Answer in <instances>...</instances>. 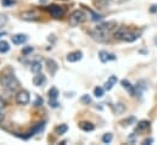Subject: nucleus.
<instances>
[{
    "label": "nucleus",
    "instance_id": "obj_1",
    "mask_svg": "<svg viewBox=\"0 0 157 145\" xmlns=\"http://www.w3.org/2000/svg\"><path fill=\"white\" fill-rule=\"evenodd\" d=\"M0 84L4 89L10 93L18 92L20 89V82L13 73H2L0 77Z\"/></svg>",
    "mask_w": 157,
    "mask_h": 145
},
{
    "label": "nucleus",
    "instance_id": "obj_2",
    "mask_svg": "<svg viewBox=\"0 0 157 145\" xmlns=\"http://www.w3.org/2000/svg\"><path fill=\"white\" fill-rule=\"evenodd\" d=\"M86 20V15L84 11L82 10H75L71 15H70V18H68V22L72 27H76V26H79L82 23H84Z\"/></svg>",
    "mask_w": 157,
    "mask_h": 145
},
{
    "label": "nucleus",
    "instance_id": "obj_3",
    "mask_svg": "<svg viewBox=\"0 0 157 145\" xmlns=\"http://www.w3.org/2000/svg\"><path fill=\"white\" fill-rule=\"evenodd\" d=\"M89 34L91 36L93 39H95V40H98V41H100V43L107 41V40H109V37H110V33H109V32L104 31V29L100 28L99 26H96L94 29H91V31L89 32Z\"/></svg>",
    "mask_w": 157,
    "mask_h": 145
},
{
    "label": "nucleus",
    "instance_id": "obj_4",
    "mask_svg": "<svg viewBox=\"0 0 157 145\" xmlns=\"http://www.w3.org/2000/svg\"><path fill=\"white\" fill-rule=\"evenodd\" d=\"M31 100V96H29V93L25 89L22 90H18L15 95V101L17 105H27Z\"/></svg>",
    "mask_w": 157,
    "mask_h": 145
},
{
    "label": "nucleus",
    "instance_id": "obj_5",
    "mask_svg": "<svg viewBox=\"0 0 157 145\" xmlns=\"http://www.w3.org/2000/svg\"><path fill=\"white\" fill-rule=\"evenodd\" d=\"M48 95H49V105L51 106V108H57V98H59V90H57V88H55V87H52V88H50V90L48 92Z\"/></svg>",
    "mask_w": 157,
    "mask_h": 145
},
{
    "label": "nucleus",
    "instance_id": "obj_6",
    "mask_svg": "<svg viewBox=\"0 0 157 145\" xmlns=\"http://www.w3.org/2000/svg\"><path fill=\"white\" fill-rule=\"evenodd\" d=\"M48 11L50 12V15L55 18H61L63 15H65V10L63 7L59 6V5H50L48 7Z\"/></svg>",
    "mask_w": 157,
    "mask_h": 145
},
{
    "label": "nucleus",
    "instance_id": "obj_7",
    "mask_svg": "<svg viewBox=\"0 0 157 145\" xmlns=\"http://www.w3.org/2000/svg\"><path fill=\"white\" fill-rule=\"evenodd\" d=\"M139 36H140L139 33H136V32H133V31H130V29L125 28V31H124V33H123V36H122V39H121V40H124V41L132 43V41L136 40V39L139 38Z\"/></svg>",
    "mask_w": 157,
    "mask_h": 145
},
{
    "label": "nucleus",
    "instance_id": "obj_8",
    "mask_svg": "<svg viewBox=\"0 0 157 145\" xmlns=\"http://www.w3.org/2000/svg\"><path fill=\"white\" fill-rule=\"evenodd\" d=\"M121 84H122V87H123L132 96H135V95H136V88H135L134 85H132V83H130L129 80L122 79V80H121Z\"/></svg>",
    "mask_w": 157,
    "mask_h": 145
},
{
    "label": "nucleus",
    "instance_id": "obj_9",
    "mask_svg": "<svg viewBox=\"0 0 157 145\" xmlns=\"http://www.w3.org/2000/svg\"><path fill=\"white\" fill-rule=\"evenodd\" d=\"M82 57H83V53L82 51H72V53H70L68 55H67V61L68 62H77L79 60H82Z\"/></svg>",
    "mask_w": 157,
    "mask_h": 145
},
{
    "label": "nucleus",
    "instance_id": "obj_10",
    "mask_svg": "<svg viewBox=\"0 0 157 145\" xmlns=\"http://www.w3.org/2000/svg\"><path fill=\"white\" fill-rule=\"evenodd\" d=\"M21 18L25 20V21H37L39 17L33 11H25V12L21 14Z\"/></svg>",
    "mask_w": 157,
    "mask_h": 145
},
{
    "label": "nucleus",
    "instance_id": "obj_11",
    "mask_svg": "<svg viewBox=\"0 0 157 145\" xmlns=\"http://www.w3.org/2000/svg\"><path fill=\"white\" fill-rule=\"evenodd\" d=\"M99 59H100V61L101 62H107V61H110V60H116V56L115 55H112V54H109L107 51H105V50H101V51H99Z\"/></svg>",
    "mask_w": 157,
    "mask_h": 145
},
{
    "label": "nucleus",
    "instance_id": "obj_12",
    "mask_svg": "<svg viewBox=\"0 0 157 145\" xmlns=\"http://www.w3.org/2000/svg\"><path fill=\"white\" fill-rule=\"evenodd\" d=\"M11 40H12V43L15 44V45H21V44H25L27 40H28V37L26 36V34H15V36L11 38Z\"/></svg>",
    "mask_w": 157,
    "mask_h": 145
},
{
    "label": "nucleus",
    "instance_id": "obj_13",
    "mask_svg": "<svg viewBox=\"0 0 157 145\" xmlns=\"http://www.w3.org/2000/svg\"><path fill=\"white\" fill-rule=\"evenodd\" d=\"M46 66H48V71L50 72V74L51 76H55V73L57 72V70H59L57 64L52 59H48L46 60Z\"/></svg>",
    "mask_w": 157,
    "mask_h": 145
},
{
    "label": "nucleus",
    "instance_id": "obj_14",
    "mask_svg": "<svg viewBox=\"0 0 157 145\" xmlns=\"http://www.w3.org/2000/svg\"><path fill=\"white\" fill-rule=\"evenodd\" d=\"M45 82H46V78H45V76L41 74V73H37V74L34 76V78H33V84H34L36 87H43V85L45 84Z\"/></svg>",
    "mask_w": 157,
    "mask_h": 145
},
{
    "label": "nucleus",
    "instance_id": "obj_15",
    "mask_svg": "<svg viewBox=\"0 0 157 145\" xmlns=\"http://www.w3.org/2000/svg\"><path fill=\"white\" fill-rule=\"evenodd\" d=\"M79 128L82 129V131H84V132H91V131H94L95 129V126L91 123V122H80L78 124Z\"/></svg>",
    "mask_w": 157,
    "mask_h": 145
},
{
    "label": "nucleus",
    "instance_id": "obj_16",
    "mask_svg": "<svg viewBox=\"0 0 157 145\" xmlns=\"http://www.w3.org/2000/svg\"><path fill=\"white\" fill-rule=\"evenodd\" d=\"M117 77L116 76H111L110 78H109V80L105 83V89L106 90H111L112 88H113V85L117 83Z\"/></svg>",
    "mask_w": 157,
    "mask_h": 145
},
{
    "label": "nucleus",
    "instance_id": "obj_17",
    "mask_svg": "<svg viewBox=\"0 0 157 145\" xmlns=\"http://www.w3.org/2000/svg\"><path fill=\"white\" fill-rule=\"evenodd\" d=\"M31 71L34 73V74L40 73V71H41V62L38 61V60L33 61V62L31 64Z\"/></svg>",
    "mask_w": 157,
    "mask_h": 145
},
{
    "label": "nucleus",
    "instance_id": "obj_18",
    "mask_svg": "<svg viewBox=\"0 0 157 145\" xmlns=\"http://www.w3.org/2000/svg\"><path fill=\"white\" fill-rule=\"evenodd\" d=\"M150 127V122L149 121H140L138 123V127H136V132H141L144 129H147Z\"/></svg>",
    "mask_w": 157,
    "mask_h": 145
},
{
    "label": "nucleus",
    "instance_id": "obj_19",
    "mask_svg": "<svg viewBox=\"0 0 157 145\" xmlns=\"http://www.w3.org/2000/svg\"><path fill=\"white\" fill-rule=\"evenodd\" d=\"M68 131V127H67V124H60V126H57L56 128H55V132H56V134H65L66 132Z\"/></svg>",
    "mask_w": 157,
    "mask_h": 145
},
{
    "label": "nucleus",
    "instance_id": "obj_20",
    "mask_svg": "<svg viewBox=\"0 0 157 145\" xmlns=\"http://www.w3.org/2000/svg\"><path fill=\"white\" fill-rule=\"evenodd\" d=\"M44 127H45V122H40V123H38V124L33 128L32 133H29L28 135H29V137H32V135H33V133H39V132H41V131L44 129Z\"/></svg>",
    "mask_w": 157,
    "mask_h": 145
},
{
    "label": "nucleus",
    "instance_id": "obj_21",
    "mask_svg": "<svg viewBox=\"0 0 157 145\" xmlns=\"http://www.w3.org/2000/svg\"><path fill=\"white\" fill-rule=\"evenodd\" d=\"M10 50V46H9V43L5 41V40H0V53L4 54V53H7Z\"/></svg>",
    "mask_w": 157,
    "mask_h": 145
},
{
    "label": "nucleus",
    "instance_id": "obj_22",
    "mask_svg": "<svg viewBox=\"0 0 157 145\" xmlns=\"http://www.w3.org/2000/svg\"><path fill=\"white\" fill-rule=\"evenodd\" d=\"M104 88H101V87H96V88H94V95L96 96V98H102L104 96Z\"/></svg>",
    "mask_w": 157,
    "mask_h": 145
},
{
    "label": "nucleus",
    "instance_id": "obj_23",
    "mask_svg": "<svg viewBox=\"0 0 157 145\" xmlns=\"http://www.w3.org/2000/svg\"><path fill=\"white\" fill-rule=\"evenodd\" d=\"M112 139H113L112 133H106V134H104V137H102V143H105V144H110V143L112 142Z\"/></svg>",
    "mask_w": 157,
    "mask_h": 145
},
{
    "label": "nucleus",
    "instance_id": "obj_24",
    "mask_svg": "<svg viewBox=\"0 0 157 145\" xmlns=\"http://www.w3.org/2000/svg\"><path fill=\"white\" fill-rule=\"evenodd\" d=\"M80 101H82L83 104H85V105H89V104L91 103V98H90L88 94H84V95H82Z\"/></svg>",
    "mask_w": 157,
    "mask_h": 145
},
{
    "label": "nucleus",
    "instance_id": "obj_25",
    "mask_svg": "<svg viewBox=\"0 0 157 145\" xmlns=\"http://www.w3.org/2000/svg\"><path fill=\"white\" fill-rule=\"evenodd\" d=\"M7 23V16L5 14H0V29Z\"/></svg>",
    "mask_w": 157,
    "mask_h": 145
},
{
    "label": "nucleus",
    "instance_id": "obj_26",
    "mask_svg": "<svg viewBox=\"0 0 157 145\" xmlns=\"http://www.w3.org/2000/svg\"><path fill=\"white\" fill-rule=\"evenodd\" d=\"M124 110H125V106H124L123 104H116V105H115V112L118 113V115H119V113H123Z\"/></svg>",
    "mask_w": 157,
    "mask_h": 145
},
{
    "label": "nucleus",
    "instance_id": "obj_27",
    "mask_svg": "<svg viewBox=\"0 0 157 145\" xmlns=\"http://www.w3.org/2000/svg\"><path fill=\"white\" fill-rule=\"evenodd\" d=\"M94 4H95L98 7L102 9V7H105V6L107 5V0H94Z\"/></svg>",
    "mask_w": 157,
    "mask_h": 145
},
{
    "label": "nucleus",
    "instance_id": "obj_28",
    "mask_svg": "<svg viewBox=\"0 0 157 145\" xmlns=\"http://www.w3.org/2000/svg\"><path fill=\"white\" fill-rule=\"evenodd\" d=\"M90 14H91V20L93 21H100V20H102V16L101 15H98V14H95V12H93V11H90Z\"/></svg>",
    "mask_w": 157,
    "mask_h": 145
},
{
    "label": "nucleus",
    "instance_id": "obj_29",
    "mask_svg": "<svg viewBox=\"0 0 157 145\" xmlns=\"http://www.w3.org/2000/svg\"><path fill=\"white\" fill-rule=\"evenodd\" d=\"M43 103H44V100L38 96V98L36 99V101H34V106H41V105H43Z\"/></svg>",
    "mask_w": 157,
    "mask_h": 145
},
{
    "label": "nucleus",
    "instance_id": "obj_30",
    "mask_svg": "<svg viewBox=\"0 0 157 145\" xmlns=\"http://www.w3.org/2000/svg\"><path fill=\"white\" fill-rule=\"evenodd\" d=\"M16 1L15 0H2V5L4 6H9V5H13Z\"/></svg>",
    "mask_w": 157,
    "mask_h": 145
},
{
    "label": "nucleus",
    "instance_id": "obj_31",
    "mask_svg": "<svg viewBox=\"0 0 157 145\" xmlns=\"http://www.w3.org/2000/svg\"><path fill=\"white\" fill-rule=\"evenodd\" d=\"M31 51H33V48H31V46H28V48L23 49V54H25V55H26V54H28V53H31Z\"/></svg>",
    "mask_w": 157,
    "mask_h": 145
},
{
    "label": "nucleus",
    "instance_id": "obj_32",
    "mask_svg": "<svg viewBox=\"0 0 157 145\" xmlns=\"http://www.w3.org/2000/svg\"><path fill=\"white\" fill-rule=\"evenodd\" d=\"M154 142V139L152 138H149V139H145L144 142H143V144H151Z\"/></svg>",
    "mask_w": 157,
    "mask_h": 145
},
{
    "label": "nucleus",
    "instance_id": "obj_33",
    "mask_svg": "<svg viewBox=\"0 0 157 145\" xmlns=\"http://www.w3.org/2000/svg\"><path fill=\"white\" fill-rule=\"evenodd\" d=\"M4 118H5V115H4V112H2L1 109H0V123L4 121Z\"/></svg>",
    "mask_w": 157,
    "mask_h": 145
},
{
    "label": "nucleus",
    "instance_id": "obj_34",
    "mask_svg": "<svg viewBox=\"0 0 157 145\" xmlns=\"http://www.w3.org/2000/svg\"><path fill=\"white\" fill-rule=\"evenodd\" d=\"M5 34H6V33H5V32H2V33H0V37L5 36Z\"/></svg>",
    "mask_w": 157,
    "mask_h": 145
},
{
    "label": "nucleus",
    "instance_id": "obj_35",
    "mask_svg": "<svg viewBox=\"0 0 157 145\" xmlns=\"http://www.w3.org/2000/svg\"><path fill=\"white\" fill-rule=\"evenodd\" d=\"M155 43H156V45H157V37L155 38Z\"/></svg>",
    "mask_w": 157,
    "mask_h": 145
}]
</instances>
